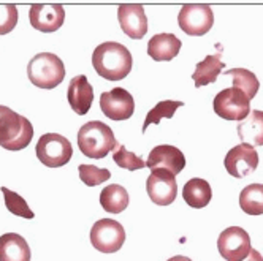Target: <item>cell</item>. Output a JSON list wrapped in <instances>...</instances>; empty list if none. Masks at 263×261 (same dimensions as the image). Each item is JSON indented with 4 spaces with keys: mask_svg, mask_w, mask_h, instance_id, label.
I'll use <instances>...</instances> for the list:
<instances>
[{
    "mask_svg": "<svg viewBox=\"0 0 263 261\" xmlns=\"http://www.w3.org/2000/svg\"><path fill=\"white\" fill-rule=\"evenodd\" d=\"M118 19L122 32L134 40H140L147 32V17L141 5H121L118 10Z\"/></svg>",
    "mask_w": 263,
    "mask_h": 261,
    "instance_id": "cell-15",
    "label": "cell"
},
{
    "mask_svg": "<svg viewBox=\"0 0 263 261\" xmlns=\"http://www.w3.org/2000/svg\"><path fill=\"white\" fill-rule=\"evenodd\" d=\"M30 26L35 30L51 33L59 30L65 19L64 7L59 4H36L30 7L29 11Z\"/></svg>",
    "mask_w": 263,
    "mask_h": 261,
    "instance_id": "cell-13",
    "label": "cell"
},
{
    "mask_svg": "<svg viewBox=\"0 0 263 261\" xmlns=\"http://www.w3.org/2000/svg\"><path fill=\"white\" fill-rule=\"evenodd\" d=\"M146 192L157 206H168L176 199L178 195L176 179L166 170H153L146 180Z\"/></svg>",
    "mask_w": 263,
    "mask_h": 261,
    "instance_id": "cell-11",
    "label": "cell"
},
{
    "mask_svg": "<svg viewBox=\"0 0 263 261\" xmlns=\"http://www.w3.org/2000/svg\"><path fill=\"white\" fill-rule=\"evenodd\" d=\"M27 76L33 86L49 90L64 81L65 67L55 54L40 52L30 59L27 65Z\"/></svg>",
    "mask_w": 263,
    "mask_h": 261,
    "instance_id": "cell-4",
    "label": "cell"
},
{
    "mask_svg": "<svg viewBox=\"0 0 263 261\" xmlns=\"http://www.w3.org/2000/svg\"><path fill=\"white\" fill-rule=\"evenodd\" d=\"M2 195L5 198V206L7 209L13 214V215H17V217H24V218H33L35 214L32 212V209L29 208V204L26 203V199L17 195L16 192L7 189V187H2Z\"/></svg>",
    "mask_w": 263,
    "mask_h": 261,
    "instance_id": "cell-26",
    "label": "cell"
},
{
    "mask_svg": "<svg viewBox=\"0 0 263 261\" xmlns=\"http://www.w3.org/2000/svg\"><path fill=\"white\" fill-rule=\"evenodd\" d=\"M182 198L191 208L201 209L204 206H208V203L213 198L211 185L204 179L192 177L191 180H187L182 187Z\"/></svg>",
    "mask_w": 263,
    "mask_h": 261,
    "instance_id": "cell-20",
    "label": "cell"
},
{
    "mask_svg": "<svg viewBox=\"0 0 263 261\" xmlns=\"http://www.w3.org/2000/svg\"><path fill=\"white\" fill-rule=\"evenodd\" d=\"M116 144L118 141L112 130L100 121H90L84 124L78 132L80 151L89 158L106 157V154L111 152Z\"/></svg>",
    "mask_w": 263,
    "mask_h": 261,
    "instance_id": "cell-3",
    "label": "cell"
},
{
    "mask_svg": "<svg viewBox=\"0 0 263 261\" xmlns=\"http://www.w3.org/2000/svg\"><path fill=\"white\" fill-rule=\"evenodd\" d=\"M185 166V157L178 147L170 144H160L154 147L146 160L149 170H166L173 176L179 174Z\"/></svg>",
    "mask_w": 263,
    "mask_h": 261,
    "instance_id": "cell-14",
    "label": "cell"
},
{
    "mask_svg": "<svg viewBox=\"0 0 263 261\" xmlns=\"http://www.w3.org/2000/svg\"><path fill=\"white\" fill-rule=\"evenodd\" d=\"M227 173L236 179L251 176L258 166V154L249 144H238L230 149L223 160Z\"/></svg>",
    "mask_w": 263,
    "mask_h": 261,
    "instance_id": "cell-12",
    "label": "cell"
},
{
    "mask_svg": "<svg viewBox=\"0 0 263 261\" xmlns=\"http://www.w3.org/2000/svg\"><path fill=\"white\" fill-rule=\"evenodd\" d=\"M78 171H80L81 180L87 185V187H96V185H100L111 177V173L108 170L93 166V165H83L81 163L78 166Z\"/></svg>",
    "mask_w": 263,
    "mask_h": 261,
    "instance_id": "cell-28",
    "label": "cell"
},
{
    "mask_svg": "<svg viewBox=\"0 0 263 261\" xmlns=\"http://www.w3.org/2000/svg\"><path fill=\"white\" fill-rule=\"evenodd\" d=\"M178 23L182 32L191 36H201L208 33L214 24V14L211 7L204 4L184 5L178 14Z\"/></svg>",
    "mask_w": 263,
    "mask_h": 261,
    "instance_id": "cell-8",
    "label": "cell"
},
{
    "mask_svg": "<svg viewBox=\"0 0 263 261\" xmlns=\"http://www.w3.org/2000/svg\"><path fill=\"white\" fill-rule=\"evenodd\" d=\"M184 103L182 102H175V100H163V102H159L151 111L147 113L146 119H144V124H143V128L141 132L144 133L147 127L151 124H160L162 119H172L176 113V109L181 108Z\"/></svg>",
    "mask_w": 263,
    "mask_h": 261,
    "instance_id": "cell-25",
    "label": "cell"
},
{
    "mask_svg": "<svg viewBox=\"0 0 263 261\" xmlns=\"http://www.w3.org/2000/svg\"><path fill=\"white\" fill-rule=\"evenodd\" d=\"M67 98H68L70 108L77 114L84 116L89 113L92 102H93V87L89 84L84 74L74 76L70 81L68 90H67Z\"/></svg>",
    "mask_w": 263,
    "mask_h": 261,
    "instance_id": "cell-16",
    "label": "cell"
},
{
    "mask_svg": "<svg viewBox=\"0 0 263 261\" xmlns=\"http://www.w3.org/2000/svg\"><path fill=\"white\" fill-rule=\"evenodd\" d=\"M242 261H263V256L260 255V252L258 250H255V249H251V252H249V255L244 258Z\"/></svg>",
    "mask_w": 263,
    "mask_h": 261,
    "instance_id": "cell-30",
    "label": "cell"
},
{
    "mask_svg": "<svg viewBox=\"0 0 263 261\" xmlns=\"http://www.w3.org/2000/svg\"><path fill=\"white\" fill-rule=\"evenodd\" d=\"M239 206L248 215L263 214V185L251 184L244 187L239 195Z\"/></svg>",
    "mask_w": 263,
    "mask_h": 261,
    "instance_id": "cell-23",
    "label": "cell"
},
{
    "mask_svg": "<svg viewBox=\"0 0 263 261\" xmlns=\"http://www.w3.org/2000/svg\"><path fill=\"white\" fill-rule=\"evenodd\" d=\"M33 138L30 121L0 105V146L7 151H23Z\"/></svg>",
    "mask_w": 263,
    "mask_h": 261,
    "instance_id": "cell-2",
    "label": "cell"
},
{
    "mask_svg": "<svg viewBox=\"0 0 263 261\" xmlns=\"http://www.w3.org/2000/svg\"><path fill=\"white\" fill-rule=\"evenodd\" d=\"M30 247L17 233L0 236V261H30Z\"/></svg>",
    "mask_w": 263,
    "mask_h": 261,
    "instance_id": "cell-18",
    "label": "cell"
},
{
    "mask_svg": "<svg viewBox=\"0 0 263 261\" xmlns=\"http://www.w3.org/2000/svg\"><path fill=\"white\" fill-rule=\"evenodd\" d=\"M217 249L223 259L242 261L251 252V237L239 227H230L223 230L217 239Z\"/></svg>",
    "mask_w": 263,
    "mask_h": 261,
    "instance_id": "cell-9",
    "label": "cell"
},
{
    "mask_svg": "<svg viewBox=\"0 0 263 261\" xmlns=\"http://www.w3.org/2000/svg\"><path fill=\"white\" fill-rule=\"evenodd\" d=\"M90 242L102 253H115L125 242V230L119 222L102 218L90 228Z\"/></svg>",
    "mask_w": 263,
    "mask_h": 261,
    "instance_id": "cell-7",
    "label": "cell"
},
{
    "mask_svg": "<svg viewBox=\"0 0 263 261\" xmlns=\"http://www.w3.org/2000/svg\"><path fill=\"white\" fill-rule=\"evenodd\" d=\"M102 208L109 214H119L128 206V193L119 184H111L100 193Z\"/></svg>",
    "mask_w": 263,
    "mask_h": 261,
    "instance_id": "cell-22",
    "label": "cell"
},
{
    "mask_svg": "<svg viewBox=\"0 0 263 261\" xmlns=\"http://www.w3.org/2000/svg\"><path fill=\"white\" fill-rule=\"evenodd\" d=\"M17 17H20V13H17L16 5H0V35L10 33L17 24Z\"/></svg>",
    "mask_w": 263,
    "mask_h": 261,
    "instance_id": "cell-29",
    "label": "cell"
},
{
    "mask_svg": "<svg viewBox=\"0 0 263 261\" xmlns=\"http://www.w3.org/2000/svg\"><path fill=\"white\" fill-rule=\"evenodd\" d=\"M238 136L242 144L263 146V111L254 109L249 116L238 124Z\"/></svg>",
    "mask_w": 263,
    "mask_h": 261,
    "instance_id": "cell-19",
    "label": "cell"
},
{
    "mask_svg": "<svg viewBox=\"0 0 263 261\" xmlns=\"http://www.w3.org/2000/svg\"><path fill=\"white\" fill-rule=\"evenodd\" d=\"M225 67V64L220 61V54H213L204 57L200 64H197V68L192 74V79L197 87L208 86L217 81V76L220 74V70Z\"/></svg>",
    "mask_w": 263,
    "mask_h": 261,
    "instance_id": "cell-21",
    "label": "cell"
},
{
    "mask_svg": "<svg viewBox=\"0 0 263 261\" xmlns=\"http://www.w3.org/2000/svg\"><path fill=\"white\" fill-rule=\"evenodd\" d=\"M112 160L116 162L119 168H124V170H128V171H137V170L146 168V162L143 158H140L134 152H128L125 146L119 143L115 147V152H112Z\"/></svg>",
    "mask_w": 263,
    "mask_h": 261,
    "instance_id": "cell-27",
    "label": "cell"
},
{
    "mask_svg": "<svg viewBox=\"0 0 263 261\" xmlns=\"http://www.w3.org/2000/svg\"><path fill=\"white\" fill-rule=\"evenodd\" d=\"M225 74L233 78V87L242 90L249 100H252L257 95V92L260 89V83L252 71L246 68H232L225 71Z\"/></svg>",
    "mask_w": 263,
    "mask_h": 261,
    "instance_id": "cell-24",
    "label": "cell"
},
{
    "mask_svg": "<svg viewBox=\"0 0 263 261\" xmlns=\"http://www.w3.org/2000/svg\"><path fill=\"white\" fill-rule=\"evenodd\" d=\"M100 109L111 121H125L134 114L135 100L128 90L115 87L100 95Z\"/></svg>",
    "mask_w": 263,
    "mask_h": 261,
    "instance_id": "cell-10",
    "label": "cell"
},
{
    "mask_svg": "<svg viewBox=\"0 0 263 261\" xmlns=\"http://www.w3.org/2000/svg\"><path fill=\"white\" fill-rule=\"evenodd\" d=\"M214 113L225 121H244L251 113V100L236 87L223 89L213 102Z\"/></svg>",
    "mask_w": 263,
    "mask_h": 261,
    "instance_id": "cell-6",
    "label": "cell"
},
{
    "mask_svg": "<svg viewBox=\"0 0 263 261\" xmlns=\"http://www.w3.org/2000/svg\"><path fill=\"white\" fill-rule=\"evenodd\" d=\"M166 261H192V259L187 258V256H182V255H178V256H173V258L166 259Z\"/></svg>",
    "mask_w": 263,
    "mask_h": 261,
    "instance_id": "cell-31",
    "label": "cell"
},
{
    "mask_svg": "<svg viewBox=\"0 0 263 261\" xmlns=\"http://www.w3.org/2000/svg\"><path fill=\"white\" fill-rule=\"evenodd\" d=\"M92 65L99 73V76L108 81H121L134 67L130 51L116 42H106L96 48L92 54Z\"/></svg>",
    "mask_w": 263,
    "mask_h": 261,
    "instance_id": "cell-1",
    "label": "cell"
},
{
    "mask_svg": "<svg viewBox=\"0 0 263 261\" xmlns=\"http://www.w3.org/2000/svg\"><path fill=\"white\" fill-rule=\"evenodd\" d=\"M181 51V40L173 33L154 35L147 43L149 57L156 62H166L175 59Z\"/></svg>",
    "mask_w": 263,
    "mask_h": 261,
    "instance_id": "cell-17",
    "label": "cell"
},
{
    "mask_svg": "<svg viewBox=\"0 0 263 261\" xmlns=\"http://www.w3.org/2000/svg\"><path fill=\"white\" fill-rule=\"evenodd\" d=\"M35 152L39 160L48 168H59L70 162L73 147L70 141L58 133H46L36 143Z\"/></svg>",
    "mask_w": 263,
    "mask_h": 261,
    "instance_id": "cell-5",
    "label": "cell"
}]
</instances>
